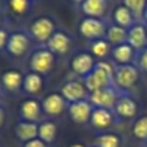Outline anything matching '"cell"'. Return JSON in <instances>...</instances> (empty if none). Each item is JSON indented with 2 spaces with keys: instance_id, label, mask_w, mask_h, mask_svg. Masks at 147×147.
I'll return each instance as SVG.
<instances>
[{
  "instance_id": "obj_1",
  "label": "cell",
  "mask_w": 147,
  "mask_h": 147,
  "mask_svg": "<svg viewBox=\"0 0 147 147\" xmlns=\"http://www.w3.org/2000/svg\"><path fill=\"white\" fill-rule=\"evenodd\" d=\"M115 76V64L109 61H99L94 67V69L85 77V85H86L89 92H94L98 90L106 89V87L115 86L113 85Z\"/></svg>"
},
{
  "instance_id": "obj_11",
  "label": "cell",
  "mask_w": 147,
  "mask_h": 147,
  "mask_svg": "<svg viewBox=\"0 0 147 147\" xmlns=\"http://www.w3.org/2000/svg\"><path fill=\"white\" fill-rule=\"evenodd\" d=\"M92 109L94 107L89 99L74 102L70 103L69 106V116L76 124H85V122L90 121Z\"/></svg>"
},
{
  "instance_id": "obj_26",
  "label": "cell",
  "mask_w": 147,
  "mask_h": 147,
  "mask_svg": "<svg viewBox=\"0 0 147 147\" xmlns=\"http://www.w3.org/2000/svg\"><path fill=\"white\" fill-rule=\"evenodd\" d=\"M95 147H121V138L116 133H104L99 134L94 141Z\"/></svg>"
},
{
  "instance_id": "obj_36",
  "label": "cell",
  "mask_w": 147,
  "mask_h": 147,
  "mask_svg": "<svg viewBox=\"0 0 147 147\" xmlns=\"http://www.w3.org/2000/svg\"><path fill=\"white\" fill-rule=\"evenodd\" d=\"M73 3H77V4H82L83 3V0H72Z\"/></svg>"
},
{
  "instance_id": "obj_33",
  "label": "cell",
  "mask_w": 147,
  "mask_h": 147,
  "mask_svg": "<svg viewBox=\"0 0 147 147\" xmlns=\"http://www.w3.org/2000/svg\"><path fill=\"white\" fill-rule=\"evenodd\" d=\"M4 117H5V113H4V109L0 107V128H1V125L4 122Z\"/></svg>"
},
{
  "instance_id": "obj_38",
  "label": "cell",
  "mask_w": 147,
  "mask_h": 147,
  "mask_svg": "<svg viewBox=\"0 0 147 147\" xmlns=\"http://www.w3.org/2000/svg\"><path fill=\"white\" fill-rule=\"evenodd\" d=\"M0 24H1V16H0Z\"/></svg>"
},
{
  "instance_id": "obj_8",
  "label": "cell",
  "mask_w": 147,
  "mask_h": 147,
  "mask_svg": "<svg viewBox=\"0 0 147 147\" xmlns=\"http://www.w3.org/2000/svg\"><path fill=\"white\" fill-rule=\"evenodd\" d=\"M61 95L64 96L67 102L74 103L80 100L89 99V90H87L85 82L81 81H69L61 87Z\"/></svg>"
},
{
  "instance_id": "obj_15",
  "label": "cell",
  "mask_w": 147,
  "mask_h": 147,
  "mask_svg": "<svg viewBox=\"0 0 147 147\" xmlns=\"http://www.w3.org/2000/svg\"><path fill=\"white\" fill-rule=\"evenodd\" d=\"M128 43L137 52L147 47V33L144 22L138 21L128 29Z\"/></svg>"
},
{
  "instance_id": "obj_12",
  "label": "cell",
  "mask_w": 147,
  "mask_h": 147,
  "mask_svg": "<svg viewBox=\"0 0 147 147\" xmlns=\"http://www.w3.org/2000/svg\"><path fill=\"white\" fill-rule=\"evenodd\" d=\"M95 59L91 53L89 52H81L77 53L74 57L72 59V63H70V68L76 74L81 76V77H86L95 67Z\"/></svg>"
},
{
  "instance_id": "obj_14",
  "label": "cell",
  "mask_w": 147,
  "mask_h": 147,
  "mask_svg": "<svg viewBox=\"0 0 147 147\" xmlns=\"http://www.w3.org/2000/svg\"><path fill=\"white\" fill-rule=\"evenodd\" d=\"M47 47L53 55H67L72 47V39L64 31H55L47 40Z\"/></svg>"
},
{
  "instance_id": "obj_28",
  "label": "cell",
  "mask_w": 147,
  "mask_h": 147,
  "mask_svg": "<svg viewBox=\"0 0 147 147\" xmlns=\"http://www.w3.org/2000/svg\"><path fill=\"white\" fill-rule=\"evenodd\" d=\"M122 4L133 13L136 21L143 22V13L146 9L147 0H122Z\"/></svg>"
},
{
  "instance_id": "obj_2",
  "label": "cell",
  "mask_w": 147,
  "mask_h": 147,
  "mask_svg": "<svg viewBox=\"0 0 147 147\" xmlns=\"http://www.w3.org/2000/svg\"><path fill=\"white\" fill-rule=\"evenodd\" d=\"M139 69L134 64L115 65L113 85L120 92H130L139 80Z\"/></svg>"
},
{
  "instance_id": "obj_9",
  "label": "cell",
  "mask_w": 147,
  "mask_h": 147,
  "mask_svg": "<svg viewBox=\"0 0 147 147\" xmlns=\"http://www.w3.org/2000/svg\"><path fill=\"white\" fill-rule=\"evenodd\" d=\"M30 46V39L25 33H13L8 36L7 40V50L12 56L16 57H21L24 56L29 50Z\"/></svg>"
},
{
  "instance_id": "obj_29",
  "label": "cell",
  "mask_w": 147,
  "mask_h": 147,
  "mask_svg": "<svg viewBox=\"0 0 147 147\" xmlns=\"http://www.w3.org/2000/svg\"><path fill=\"white\" fill-rule=\"evenodd\" d=\"M30 7V0H9V8L16 14H24Z\"/></svg>"
},
{
  "instance_id": "obj_18",
  "label": "cell",
  "mask_w": 147,
  "mask_h": 147,
  "mask_svg": "<svg viewBox=\"0 0 147 147\" xmlns=\"http://www.w3.org/2000/svg\"><path fill=\"white\" fill-rule=\"evenodd\" d=\"M112 18H113L115 25H119V26L125 28V29L131 28L136 22H138V21H136L133 13H131L124 4H120V5H117L116 8L113 9Z\"/></svg>"
},
{
  "instance_id": "obj_32",
  "label": "cell",
  "mask_w": 147,
  "mask_h": 147,
  "mask_svg": "<svg viewBox=\"0 0 147 147\" xmlns=\"http://www.w3.org/2000/svg\"><path fill=\"white\" fill-rule=\"evenodd\" d=\"M7 40H8V34L4 30H0V48L7 46Z\"/></svg>"
},
{
  "instance_id": "obj_23",
  "label": "cell",
  "mask_w": 147,
  "mask_h": 147,
  "mask_svg": "<svg viewBox=\"0 0 147 147\" xmlns=\"http://www.w3.org/2000/svg\"><path fill=\"white\" fill-rule=\"evenodd\" d=\"M42 85H43V80H42L40 74H38V73L31 72L24 77L22 87L29 94H38L42 90Z\"/></svg>"
},
{
  "instance_id": "obj_17",
  "label": "cell",
  "mask_w": 147,
  "mask_h": 147,
  "mask_svg": "<svg viewBox=\"0 0 147 147\" xmlns=\"http://www.w3.org/2000/svg\"><path fill=\"white\" fill-rule=\"evenodd\" d=\"M107 0H83L81 9L86 17L102 18L107 11Z\"/></svg>"
},
{
  "instance_id": "obj_30",
  "label": "cell",
  "mask_w": 147,
  "mask_h": 147,
  "mask_svg": "<svg viewBox=\"0 0 147 147\" xmlns=\"http://www.w3.org/2000/svg\"><path fill=\"white\" fill-rule=\"evenodd\" d=\"M134 64L137 65V68L139 69V72L147 73V47L137 52Z\"/></svg>"
},
{
  "instance_id": "obj_37",
  "label": "cell",
  "mask_w": 147,
  "mask_h": 147,
  "mask_svg": "<svg viewBox=\"0 0 147 147\" xmlns=\"http://www.w3.org/2000/svg\"><path fill=\"white\" fill-rule=\"evenodd\" d=\"M144 26H146V33H147V22H146V24H144Z\"/></svg>"
},
{
  "instance_id": "obj_19",
  "label": "cell",
  "mask_w": 147,
  "mask_h": 147,
  "mask_svg": "<svg viewBox=\"0 0 147 147\" xmlns=\"http://www.w3.org/2000/svg\"><path fill=\"white\" fill-rule=\"evenodd\" d=\"M38 129L39 126L35 122H30V121H21L16 125V137L22 141L24 143L31 141V139L38 138Z\"/></svg>"
},
{
  "instance_id": "obj_16",
  "label": "cell",
  "mask_w": 147,
  "mask_h": 147,
  "mask_svg": "<svg viewBox=\"0 0 147 147\" xmlns=\"http://www.w3.org/2000/svg\"><path fill=\"white\" fill-rule=\"evenodd\" d=\"M42 106H43V109L47 115L57 116V115L64 112L65 107H67V100L61 94L55 92V94H50L48 96H46Z\"/></svg>"
},
{
  "instance_id": "obj_22",
  "label": "cell",
  "mask_w": 147,
  "mask_h": 147,
  "mask_svg": "<svg viewBox=\"0 0 147 147\" xmlns=\"http://www.w3.org/2000/svg\"><path fill=\"white\" fill-rule=\"evenodd\" d=\"M24 77L18 70H8L3 74L1 77V82H3L4 87L9 91H16L22 86Z\"/></svg>"
},
{
  "instance_id": "obj_31",
  "label": "cell",
  "mask_w": 147,
  "mask_h": 147,
  "mask_svg": "<svg viewBox=\"0 0 147 147\" xmlns=\"http://www.w3.org/2000/svg\"><path fill=\"white\" fill-rule=\"evenodd\" d=\"M24 147H48V146H47V143H45L42 139L35 138V139H31V141L26 142V143L24 144Z\"/></svg>"
},
{
  "instance_id": "obj_25",
  "label": "cell",
  "mask_w": 147,
  "mask_h": 147,
  "mask_svg": "<svg viewBox=\"0 0 147 147\" xmlns=\"http://www.w3.org/2000/svg\"><path fill=\"white\" fill-rule=\"evenodd\" d=\"M111 50L112 46L109 45L106 38L92 40L91 45H90V52H91V55L94 57L98 59H104L108 55H111Z\"/></svg>"
},
{
  "instance_id": "obj_27",
  "label": "cell",
  "mask_w": 147,
  "mask_h": 147,
  "mask_svg": "<svg viewBox=\"0 0 147 147\" xmlns=\"http://www.w3.org/2000/svg\"><path fill=\"white\" fill-rule=\"evenodd\" d=\"M57 134V128L52 121H45L39 125L38 138L42 139L45 143H52Z\"/></svg>"
},
{
  "instance_id": "obj_3",
  "label": "cell",
  "mask_w": 147,
  "mask_h": 147,
  "mask_svg": "<svg viewBox=\"0 0 147 147\" xmlns=\"http://www.w3.org/2000/svg\"><path fill=\"white\" fill-rule=\"evenodd\" d=\"M139 111L138 102L130 92H120L117 102L115 104L113 112L119 120H131L136 119Z\"/></svg>"
},
{
  "instance_id": "obj_10",
  "label": "cell",
  "mask_w": 147,
  "mask_h": 147,
  "mask_svg": "<svg viewBox=\"0 0 147 147\" xmlns=\"http://www.w3.org/2000/svg\"><path fill=\"white\" fill-rule=\"evenodd\" d=\"M30 33L38 42H47L55 33V25L47 17H39L31 24Z\"/></svg>"
},
{
  "instance_id": "obj_24",
  "label": "cell",
  "mask_w": 147,
  "mask_h": 147,
  "mask_svg": "<svg viewBox=\"0 0 147 147\" xmlns=\"http://www.w3.org/2000/svg\"><path fill=\"white\" fill-rule=\"evenodd\" d=\"M131 136L141 142L147 141V113L138 116L131 125Z\"/></svg>"
},
{
  "instance_id": "obj_21",
  "label": "cell",
  "mask_w": 147,
  "mask_h": 147,
  "mask_svg": "<svg viewBox=\"0 0 147 147\" xmlns=\"http://www.w3.org/2000/svg\"><path fill=\"white\" fill-rule=\"evenodd\" d=\"M21 115L24 121L35 122L40 115V104L34 99H28L21 106Z\"/></svg>"
},
{
  "instance_id": "obj_6",
  "label": "cell",
  "mask_w": 147,
  "mask_h": 147,
  "mask_svg": "<svg viewBox=\"0 0 147 147\" xmlns=\"http://www.w3.org/2000/svg\"><path fill=\"white\" fill-rule=\"evenodd\" d=\"M53 53L50 50H38L31 55L30 59V69L31 72L38 74H46L53 67Z\"/></svg>"
},
{
  "instance_id": "obj_5",
  "label": "cell",
  "mask_w": 147,
  "mask_h": 147,
  "mask_svg": "<svg viewBox=\"0 0 147 147\" xmlns=\"http://www.w3.org/2000/svg\"><path fill=\"white\" fill-rule=\"evenodd\" d=\"M119 95H120L119 90L115 86H111V87L98 90V91H94V92H90L89 100L94 108H106V109L113 111Z\"/></svg>"
},
{
  "instance_id": "obj_7",
  "label": "cell",
  "mask_w": 147,
  "mask_h": 147,
  "mask_svg": "<svg viewBox=\"0 0 147 147\" xmlns=\"http://www.w3.org/2000/svg\"><path fill=\"white\" fill-rule=\"evenodd\" d=\"M116 121H119V119L115 115V112L106 108H94L90 117L92 128L98 130H108L116 124Z\"/></svg>"
},
{
  "instance_id": "obj_13",
  "label": "cell",
  "mask_w": 147,
  "mask_h": 147,
  "mask_svg": "<svg viewBox=\"0 0 147 147\" xmlns=\"http://www.w3.org/2000/svg\"><path fill=\"white\" fill-rule=\"evenodd\" d=\"M137 56V51L126 43L115 46L111 50V57L115 65H126V64H133Z\"/></svg>"
},
{
  "instance_id": "obj_20",
  "label": "cell",
  "mask_w": 147,
  "mask_h": 147,
  "mask_svg": "<svg viewBox=\"0 0 147 147\" xmlns=\"http://www.w3.org/2000/svg\"><path fill=\"white\" fill-rule=\"evenodd\" d=\"M106 39L112 47L126 43L128 42V29L121 28V26L115 25V24L111 26H107Z\"/></svg>"
},
{
  "instance_id": "obj_39",
  "label": "cell",
  "mask_w": 147,
  "mask_h": 147,
  "mask_svg": "<svg viewBox=\"0 0 147 147\" xmlns=\"http://www.w3.org/2000/svg\"><path fill=\"white\" fill-rule=\"evenodd\" d=\"M144 143H146V147H147V141H146V142H144Z\"/></svg>"
},
{
  "instance_id": "obj_34",
  "label": "cell",
  "mask_w": 147,
  "mask_h": 147,
  "mask_svg": "<svg viewBox=\"0 0 147 147\" xmlns=\"http://www.w3.org/2000/svg\"><path fill=\"white\" fill-rule=\"evenodd\" d=\"M143 22H147V4H146V9H144V13H143Z\"/></svg>"
},
{
  "instance_id": "obj_35",
  "label": "cell",
  "mask_w": 147,
  "mask_h": 147,
  "mask_svg": "<svg viewBox=\"0 0 147 147\" xmlns=\"http://www.w3.org/2000/svg\"><path fill=\"white\" fill-rule=\"evenodd\" d=\"M70 147H86V146H85V144H82V143H73Z\"/></svg>"
},
{
  "instance_id": "obj_4",
  "label": "cell",
  "mask_w": 147,
  "mask_h": 147,
  "mask_svg": "<svg viewBox=\"0 0 147 147\" xmlns=\"http://www.w3.org/2000/svg\"><path fill=\"white\" fill-rule=\"evenodd\" d=\"M80 33L83 38L89 40H96V39L106 38L107 25L102 18H94V17H85L80 22Z\"/></svg>"
}]
</instances>
